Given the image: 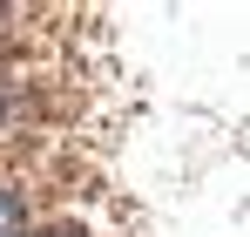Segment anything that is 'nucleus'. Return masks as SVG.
I'll return each mask as SVG.
<instances>
[{"label": "nucleus", "mask_w": 250, "mask_h": 237, "mask_svg": "<svg viewBox=\"0 0 250 237\" xmlns=\"http://www.w3.org/2000/svg\"><path fill=\"white\" fill-rule=\"evenodd\" d=\"M0 116H7V95H0Z\"/></svg>", "instance_id": "2"}, {"label": "nucleus", "mask_w": 250, "mask_h": 237, "mask_svg": "<svg viewBox=\"0 0 250 237\" xmlns=\"http://www.w3.org/2000/svg\"><path fill=\"white\" fill-rule=\"evenodd\" d=\"M61 237H68V231H61Z\"/></svg>", "instance_id": "3"}, {"label": "nucleus", "mask_w": 250, "mask_h": 237, "mask_svg": "<svg viewBox=\"0 0 250 237\" xmlns=\"http://www.w3.org/2000/svg\"><path fill=\"white\" fill-rule=\"evenodd\" d=\"M14 224H21V210H14V197H7V190H0V237L14 231Z\"/></svg>", "instance_id": "1"}]
</instances>
